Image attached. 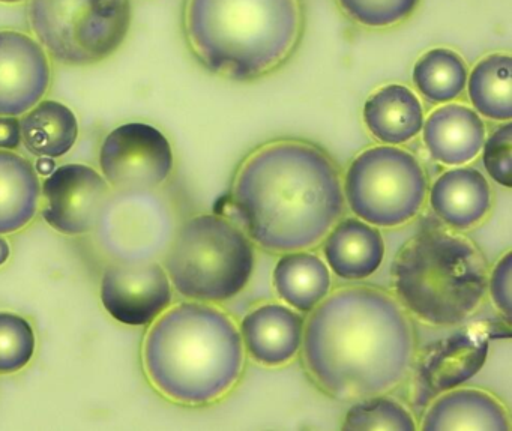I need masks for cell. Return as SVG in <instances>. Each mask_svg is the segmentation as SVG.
<instances>
[{
    "label": "cell",
    "mask_w": 512,
    "mask_h": 431,
    "mask_svg": "<svg viewBox=\"0 0 512 431\" xmlns=\"http://www.w3.org/2000/svg\"><path fill=\"white\" fill-rule=\"evenodd\" d=\"M364 122L370 133L386 145L410 142L424 125L421 101L403 85H388L368 98Z\"/></svg>",
    "instance_id": "obj_19"
},
{
    "label": "cell",
    "mask_w": 512,
    "mask_h": 431,
    "mask_svg": "<svg viewBox=\"0 0 512 431\" xmlns=\"http://www.w3.org/2000/svg\"><path fill=\"white\" fill-rule=\"evenodd\" d=\"M28 20L50 58L86 67L106 61L127 40L131 0H31Z\"/></svg>",
    "instance_id": "obj_7"
},
{
    "label": "cell",
    "mask_w": 512,
    "mask_h": 431,
    "mask_svg": "<svg viewBox=\"0 0 512 431\" xmlns=\"http://www.w3.org/2000/svg\"><path fill=\"white\" fill-rule=\"evenodd\" d=\"M413 83L430 103H449L457 100L467 86L466 64L452 50H430L416 62Z\"/></svg>",
    "instance_id": "obj_24"
},
{
    "label": "cell",
    "mask_w": 512,
    "mask_h": 431,
    "mask_svg": "<svg viewBox=\"0 0 512 431\" xmlns=\"http://www.w3.org/2000/svg\"><path fill=\"white\" fill-rule=\"evenodd\" d=\"M143 364L152 385L170 400L211 403L241 376V332L218 308L184 302L155 319L143 344Z\"/></svg>",
    "instance_id": "obj_4"
},
{
    "label": "cell",
    "mask_w": 512,
    "mask_h": 431,
    "mask_svg": "<svg viewBox=\"0 0 512 431\" xmlns=\"http://www.w3.org/2000/svg\"><path fill=\"white\" fill-rule=\"evenodd\" d=\"M415 428V421L406 407L385 397L356 403L343 422L346 431H412Z\"/></svg>",
    "instance_id": "obj_25"
},
{
    "label": "cell",
    "mask_w": 512,
    "mask_h": 431,
    "mask_svg": "<svg viewBox=\"0 0 512 431\" xmlns=\"http://www.w3.org/2000/svg\"><path fill=\"white\" fill-rule=\"evenodd\" d=\"M304 361L317 385L340 398L368 397L406 377L415 335L403 308L373 287L323 299L304 331Z\"/></svg>",
    "instance_id": "obj_1"
},
{
    "label": "cell",
    "mask_w": 512,
    "mask_h": 431,
    "mask_svg": "<svg viewBox=\"0 0 512 431\" xmlns=\"http://www.w3.org/2000/svg\"><path fill=\"white\" fill-rule=\"evenodd\" d=\"M172 298L169 275L158 263H121L106 269L101 280L104 308L124 325H151Z\"/></svg>",
    "instance_id": "obj_11"
},
{
    "label": "cell",
    "mask_w": 512,
    "mask_h": 431,
    "mask_svg": "<svg viewBox=\"0 0 512 431\" xmlns=\"http://www.w3.org/2000/svg\"><path fill=\"white\" fill-rule=\"evenodd\" d=\"M511 269V253H506L494 266L488 280L491 298L506 317L511 316Z\"/></svg>",
    "instance_id": "obj_29"
},
{
    "label": "cell",
    "mask_w": 512,
    "mask_h": 431,
    "mask_svg": "<svg viewBox=\"0 0 512 431\" xmlns=\"http://www.w3.org/2000/svg\"><path fill=\"white\" fill-rule=\"evenodd\" d=\"M22 143V128L16 116L0 115V149L11 151Z\"/></svg>",
    "instance_id": "obj_30"
},
{
    "label": "cell",
    "mask_w": 512,
    "mask_h": 431,
    "mask_svg": "<svg viewBox=\"0 0 512 431\" xmlns=\"http://www.w3.org/2000/svg\"><path fill=\"white\" fill-rule=\"evenodd\" d=\"M487 356L488 340L481 332L461 331L443 338L419 362V391L431 397L463 385L481 371Z\"/></svg>",
    "instance_id": "obj_13"
},
{
    "label": "cell",
    "mask_w": 512,
    "mask_h": 431,
    "mask_svg": "<svg viewBox=\"0 0 512 431\" xmlns=\"http://www.w3.org/2000/svg\"><path fill=\"white\" fill-rule=\"evenodd\" d=\"M34 328L19 314L0 311V374L23 370L34 358Z\"/></svg>",
    "instance_id": "obj_26"
},
{
    "label": "cell",
    "mask_w": 512,
    "mask_h": 431,
    "mask_svg": "<svg viewBox=\"0 0 512 431\" xmlns=\"http://www.w3.org/2000/svg\"><path fill=\"white\" fill-rule=\"evenodd\" d=\"M484 166L488 175L503 187L512 184V125L497 128L484 146Z\"/></svg>",
    "instance_id": "obj_28"
},
{
    "label": "cell",
    "mask_w": 512,
    "mask_h": 431,
    "mask_svg": "<svg viewBox=\"0 0 512 431\" xmlns=\"http://www.w3.org/2000/svg\"><path fill=\"white\" fill-rule=\"evenodd\" d=\"M110 200V185L94 167L67 164L43 185V218L56 232L76 236L98 226Z\"/></svg>",
    "instance_id": "obj_10"
},
{
    "label": "cell",
    "mask_w": 512,
    "mask_h": 431,
    "mask_svg": "<svg viewBox=\"0 0 512 431\" xmlns=\"http://www.w3.org/2000/svg\"><path fill=\"white\" fill-rule=\"evenodd\" d=\"M274 286L278 296L290 307L308 313L328 296L331 274L320 257L290 251L275 265Z\"/></svg>",
    "instance_id": "obj_22"
},
{
    "label": "cell",
    "mask_w": 512,
    "mask_h": 431,
    "mask_svg": "<svg viewBox=\"0 0 512 431\" xmlns=\"http://www.w3.org/2000/svg\"><path fill=\"white\" fill-rule=\"evenodd\" d=\"M394 287L401 304L424 322H464L484 301L488 266L484 254L463 236L422 230L398 253Z\"/></svg>",
    "instance_id": "obj_5"
},
{
    "label": "cell",
    "mask_w": 512,
    "mask_h": 431,
    "mask_svg": "<svg viewBox=\"0 0 512 431\" xmlns=\"http://www.w3.org/2000/svg\"><path fill=\"white\" fill-rule=\"evenodd\" d=\"M422 127L425 148L446 166L469 163L484 146V122L475 110L461 104L434 110Z\"/></svg>",
    "instance_id": "obj_15"
},
{
    "label": "cell",
    "mask_w": 512,
    "mask_h": 431,
    "mask_svg": "<svg viewBox=\"0 0 512 431\" xmlns=\"http://www.w3.org/2000/svg\"><path fill=\"white\" fill-rule=\"evenodd\" d=\"M11 248L7 239L0 238V266H4L10 259Z\"/></svg>",
    "instance_id": "obj_32"
},
{
    "label": "cell",
    "mask_w": 512,
    "mask_h": 431,
    "mask_svg": "<svg viewBox=\"0 0 512 431\" xmlns=\"http://www.w3.org/2000/svg\"><path fill=\"white\" fill-rule=\"evenodd\" d=\"M304 31L301 0H187L184 34L217 76L256 80L283 67Z\"/></svg>",
    "instance_id": "obj_3"
},
{
    "label": "cell",
    "mask_w": 512,
    "mask_h": 431,
    "mask_svg": "<svg viewBox=\"0 0 512 431\" xmlns=\"http://www.w3.org/2000/svg\"><path fill=\"white\" fill-rule=\"evenodd\" d=\"M323 253L337 277L364 280L382 265L385 242L379 230L370 224L347 218L329 233Z\"/></svg>",
    "instance_id": "obj_18"
},
{
    "label": "cell",
    "mask_w": 512,
    "mask_h": 431,
    "mask_svg": "<svg viewBox=\"0 0 512 431\" xmlns=\"http://www.w3.org/2000/svg\"><path fill=\"white\" fill-rule=\"evenodd\" d=\"M0 2H4V4H19V2H23V0H0Z\"/></svg>",
    "instance_id": "obj_33"
},
{
    "label": "cell",
    "mask_w": 512,
    "mask_h": 431,
    "mask_svg": "<svg viewBox=\"0 0 512 431\" xmlns=\"http://www.w3.org/2000/svg\"><path fill=\"white\" fill-rule=\"evenodd\" d=\"M430 203L437 217L449 227L470 229L490 212V184L472 167L448 170L431 187Z\"/></svg>",
    "instance_id": "obj_16"
},
{
    "label": "cell",
    "mask_w": 512,
    "mask_h": 431,
    "mask_svg": "<svg viewBox=\"0 0 512 431\" xmlns=\"http://www.w3.org/2000/svg\"><path fill=\"white\" fill-rule=\"evenodd\" d=\"M40 197L35 167L22 155L0 149V235L28 226L37 214Z\"/></svg>",
    "instance_id": "obj_20"
},
{
    "label": "cell",
    "mask_w": 512,
    "mask_h": 431,
    "mask_svg": "<svg viewBox=\"0 0 512 431\" xmlns=\"http://www.w3.org/2000/svg\"><path fill=\"white\" fill-rule=\"evenodd\" d=\"M22 142L35 157L61 158L79 139V122L70 107L41 101L20 121Z\"/></svg>",
    "instance_id": "obj_21"
},
{
    "label": "cell",
    "mask_w": 512,
    "mask_h": 431,
    "mask_svg": "<svg viewBox=\"0 0 512 431\" xmlns=\"http://www.w3.org/2000/svg\"><path fill=\"white\" fill-rule=\"evenodd\" d=\"M49 55L23 32L0 31V115L20 116L49 91Z\"/></svg>",
    "instance_id": "obj_12"
},
{
    "label": "cell",
    "mask_w": 512,
    "mask_h": 431,
    "mask_svg": "<svg viewBox=\"0 0 512 431\" xmlns=\"http://www.w3.org/2000/svg\"><path fill=\"white\" fill-rule=\"evenodd\" d=\"M100 167L107 184L119 193H143L169 178L173 170L172 146L152 125L130 122L106 137L101 146Z\"/></svg>",
    "instance_id": "obj_9"
},
{
    "label": "cell",
    "mask_w": 512,
    "mask_h": 431,
    "mask_svg": "<svg viewBox=\"0 0 512 431\" xmlns=\"http://www.w3.org/2000/svg\"><path fill=\"white\" fill-rule=\"evenodd\" d=\"M170 283L185 298L224 302L241 293L254 269L244 232L218 215H197L182 224L164 257Z\"/></svg>",
    "instance_id": "obj_6"
},
{
    "label": "cell",
    "mask_w": 512,
    "mask_h": 431,
    "mask_svg": "<svg viewBox=\"0 0 512 431\" xmlns=\"http://www.w3.org/2000/svg\"><path fill=\"white\" fill-rule=\"evenodd\" d=\"M35 170L40 175H52L55 172V161H53V158L40 157Z\"/></svg>",
    "instance_id": "obj_31"
},
{
    "label": "cell",
    "mask_w": 512,
    "mask_h": 431,
    "mask_svg": "<svg viewBox=\"0 0 512 431\" xmlns=\"http://www.w3.org/2000/svg\"><path fill=\"white\" fill-rule=\"evenodd\" d=\"M343 206L337 167L322 149L302 142L263 146L245 161L233 188V208L248 235L278 253L314 247Z\"/></svg>",
    "instance_id": "obj_2"
},
{
    "label": "cell",
    "mask_w": 512,
    "mask_h": 431,
    "mask_svg": "<svg viewBox=\"0 0 512 431\" xmlns=\"http://www.w3.org/2000/svg\"><path fill=\"white\" fill-rule=\"evenodd\" d=\"M241 338L254 361L278 367L292 361L298 353L304 338V322L286 305H260L242 320Z\"/></svg>",
    "instance_id": "obj_14"
},
{
    "label": "cell",
    "mask_w": 512,
    "mask_h": 431,
    "mask_svg": "<svg viewBox=\"0 0 512 431\" xmlns=\"http://www.w3.org/2000/svg\"><path fill=\"white\" fill-rule=\"evenodd\" d=\"M338 4L359 25L382 29L398 25L412 16L419 0H338Z\"/></svg>",
    "instance_id": "obj_27"
},
{
    "label": "cell",
    "mask_w": 512,
    "mask_h": 431,
    "mask_svg": "<svg viewBox=\"0 0 512 431\" xmlns=\"http://www.w3.org/2000/svg\"><path fill=\"white\" fill-rule=\"evenodd\" d=\"M469 98L476 112L493 121L508 122L512 116V59L509 55L487 56L469 77Z\"/></svg>",
    "instance_id": "obj_23"
},
{
    "label": "cell",
    "mask_w": 512,
    "mask_h": 431,
    "mask_svg": "<svg viewBox=\"0 0 512 431\" xmlns=\"http://www.w3.org/2000/svg\"><path fill=\"white\" fill-rule=\"evenodd\" d=\"M427 191V175L415 155L392 145L359 154L344 181L353 214L379 227H397L415 218Z\"/></svg>",
    "instance_id": "obj_8"
},
{
    "label": "cell",
    "mask_w": 512,
    "mask_h": 431,
    "mask_svg": "<svg viewBox=\"0 0 512 431\" xmlns=\"http://www.w3.org/2000/svg\"><path fill=\"white\" fill-rule=\"evenodd\" d=\"M508 412L494 395L479 389H457L437 398L422 419L424 431H508Z\"/></svg>",
    "instance_id": "obj_17"
}]
</instances>
